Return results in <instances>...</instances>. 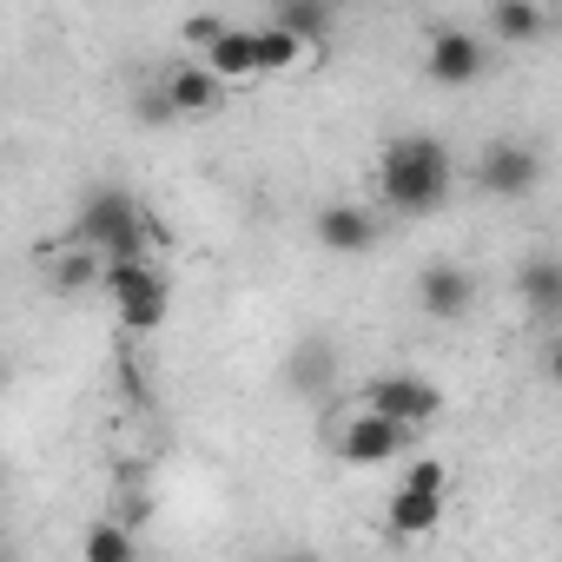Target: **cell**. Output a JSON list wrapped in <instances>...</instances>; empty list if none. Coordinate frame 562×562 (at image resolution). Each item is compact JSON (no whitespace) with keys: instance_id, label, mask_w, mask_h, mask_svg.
I'll use <instances>...</instances> for the list:
<instances>
[{"instance_id":"obj_3","label":"cell","mask_w":562,"mask_h":562,"mask_svg":"<svg viewBox=\"0 0 562 562\" xmlns=\"http://www.w3.org/2000/svg\"><path fill=\"white\" fill-rule=\"evenodd\" d=\"M100 292L113 299V312H120V325H126L133 338L159 331L166 312H172V285H166V271L153 265V251H139V258H106Z\"/></svg>"},{"instance_id":"obj_16","label":"cell","mask_w":562,"mask_h":562,"mask_svg":"<svg viewBox=\"0 0 562 562\" xmlns=\"http://www.w3.org/2000/svg\"><path fill=\"white\" fill-rule=\"evenodd\" d=\"M80 555H87V562H133V555H139V542H133V529H126V522H93V529H87V542H80Z\"/></svg>"},{"instance_id":"obj_20","label":"cell","mask_w":562,"mask_h":562,"mask_svg":"<svg viewBox=\"0 0 562 562\" xmlns=\"http://www.w3.org/2000/svg\"><path fill=\"white\" fill-rule=\"evenodd\" d=\"M542 364H549V378H555V384H562V338H555V345H549V351H542Z\"/></svg>"},{"instance_id":"obj_2","label":"cell","mask_w":562,"mask_h":562,"mask_svg":"<svg viewBox=\"0 0 562 562\" xmlns=\"http://www.w3.org/2000/svg\"><path fill=\"white\" fill-rule=\"evenodd\" d=\"M74 238H80V245H93L100 258H139V251L166 245V225H159V218H146L133 192L106 186V192H93V199L80 205V225H74Z\"/></svg>"},{"instance_id":"obj_13","label":"cell","mask_w":562,"mask_h":562,"mask_svg":"<svg viewBox=\"0 0 562 562\" xmlns=\"http://www.w3.org/2000/svg\"><path fill=\"white\" fill-rule=\"evenodd\" d=\"M205 67L218 74V80H258V34H238V27H218L212 34V47H205Z\"/></svg>"},{"instance_id":"obj_5","label":"cell","mask_w":562,"mask_h":562,"mask_svg":"<svg viewBox=\"0 0 562 562\" xmlns=\"http://www.w3.org/2000/svg\"><path fill=\"white\" fill-rule=\"evenodd\" d=\"M476 186L490 199H529L542 186V153L522 146V139H490L483 159H476Z\"/></svg>"},{"instance_id":"obj_9","label":"cell","mask_w":562,"mask_h":562,"mask_svg":"<svg viewBox=\"0 0 562 562\" xmlns=\"http://www.w3.org/2000/svg\"><path fill=\"white\" fill-rule=\"evenodd\" d=\"M470 305H476V278H470L463 265H424V271H417V312H424V318L457 325Z\"/></svg>"},{"instance_id":"obj_12","label":"cell","mask_w":562,"mask_h":562,"mask_svg":"<svg viewBox=\"0 0 562 562\" xmlns=\"http://www.w3.org/2000/svg\"><path fill=\"white\" fill-rule=\"evenodd\" d=\"M516 292H522L529 312L555 318V312H562V258H549V251L522 258V265H516Z\"/></svg>"},{"instance_id":"obj_8","label":"cell","mask_w":562,"mask_h":562,"mask_svg":"<svg viewBox=\"0 0 562 562\" xmlns=\"http://www.w3.org/2000/svg\"><path fill=\"white\" fill-rule=\"evenodd\" d=\"M312 232H318V245H325L331 258H364V251L384 238V225H378L364 205H351V199H338V205H318Z\"/></svg>"},{"instance_id":"obj_10","label":"cell","mask_w":562,"mask_h":562,"mask_svg":"<svg viewBox=\"0 0 562 562\" xmlns=\"http://www.w3.org/2000/svg\"><path fill=\"white\" fill-rule=\"evenodd\" d=\"M225 87H232V80H218L205 60H186V67L166 74V100H172L179 120H205V113H218V106H225Z\"/></svg>"},{"instance_id":"obj_1","label":"cell","mask_w":562,"mask_h":562,"mask_svg":"<svg viewBox=\"0 0 562 562\" xmlns=\"http://www.w3.org/2000/svg\"><path fill=\"white\" fill-rule=\"evenodd\" d=\"M457 192V166H450V146L430 139V133H404L384 146L378 159V199L404 218H424V212H443Z\"/></svg>"},{"instance_id":"obj_7","label":"cell","mask_w":562,"mask_h":562,"mask_svg":"<svg viewBox=\"0 0 562 562\" xmlns=\"http://www.w3.org/2000/svg\"><path fill=\"white\" fill-rule=\"evenodd\" d=\"M483 67H490V54H483V41L463 34V27H437L430 47H424V74H430L437 87H470Z\"/></svg>"},{"instance_id":"obj_14","label":"cell","mask_w":562,"mask_h":562,"mask_svg":"<svg viewBox=\"0 0 562 562\" xmlns=\"http://www.w3.org/2000/svg\"><path fill=\"white\" fill-rule=\"evenodd\" d=\"M305 47H312V41H299L285 21L258 27V74H292V67L305 60Z\"/></svg>"},{"instance_id":"obj_18","label":"cell","mask_w":562,"mask_h":562,"mask_svg":"<svg viewBox=\"0 0 562 562\" xmlns=\"http://www.w3.org/2000/svg\"><path fill=\"white\" fill-rule=\"evenodd\" d=\"M218 27H225V21H212V14H192V21H186V27H179V34H186V41H192V47H199V54H205V47H212V34H218Z\"/></svg>"},{"instance_id":"obj_19","label":"cell","mask_w":562,"mask_h":562,"mask_svg":"<svg viewBox=\"0 0 562 562\" xmlns=\"http://www.w3.org/2000/svg\"><path fill=\"white\" fill-rule=\"evenodd\" d=\"M404 476H411V483H437V490H450V470H443L437 457H417V463H411Z\"/></svg>"},{"instance_id":"obj_21","label":"cell","mask_w":562,"mask_h":562,"mask_svg":"<svg viewBox=\"0 0 562 562\" xmlns=\"http://www.w3.org/2000/svg\"><path fill=\"white\" fill-rule=\"evenodd\" d=\"M397 8H424V0H397Z\"/></svg>"},{"instance_id":"obj_6","label":"cell","mask_w":562,"mask_h":562,"mask_svg":"<svg viewBox=\"0 0 562 562\" xmlns=\"http://www.w3.org/2000/svg\"><path fill=\"white\" fill-rule=\"evenodd\" d=\"M364 404L384 411V417H397V424H417V430H424V424L443 411V391H437L430 378H417V371H384V378L364 384Z\"/></svg>"},{"instance_id":"obj_17","label":"cell","mask_w":562,"mask_h":562,"mask_svg":"<svg viewBox=\"0 0 562 562\" xmlns=\"http://www.w3.org/2000/svg\"><path fill=\"white\" fill-rule=\"evenodd\" d=\"M278 21H285L299 41H325V27H331V0H278Z\"/></svg>"},{"instance_id":"obj_15","label":"cell","mask_w":562,"mask_h":562,"mask_svg":"<svg viewBox=\"0 0 562 562\" xmlns=\"http://www.w3.org/2000/svg\"><path fill=\"white\" fill-rule=\"evenodd\" d=\"M549 0H496V34L509 41V47H522V41H542V27H549Z\"/></svg>"},{"instance_id":"obj_4","label":"cell","mask_w":562,"mask_h":562,"mask_svg":"<svg viewBox=\"0 0 562 562\" xmlns=\"http://www.w3.org/2000/svg\"><path fill=\"white\" fill-rule=\"evenodd\" d=\"M411 437H417V424H397V417H384V411L364 404V411L345 424L338 457H345L351 470H378V463H397V457L411 450Z\"/></svg>"},{"instance_id":"obj_11","label":"cell","mask_w":562,"mask_h":562,"mask_svg":"<svg viewBox=\"0 0 562 562\" xmlns=\"http://www.w3.org/2000/svg\"><path fill=\"white\" fill-rule=\"evenodd\" d=\"M443 496L450 490H437V483H397V496L384 503V522H391V536H430L437 522H443Z\"/></svg>"}]
</instances>
